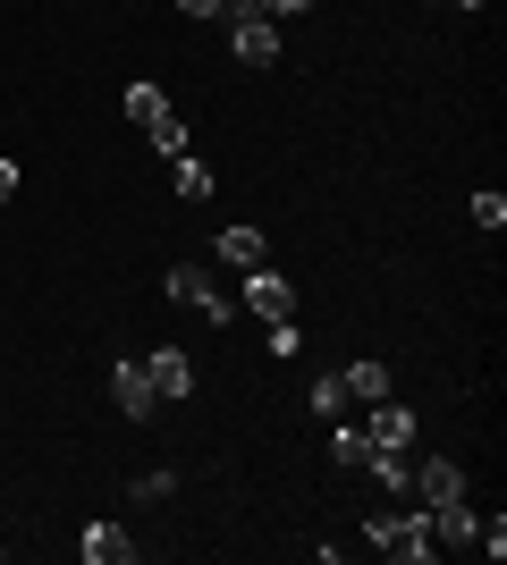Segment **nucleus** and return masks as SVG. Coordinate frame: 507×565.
<instances>
[{
	"mask_svg": "<svg viewBox=\"0 0 507 565\" xmlns=\"http://www.w3.org/2000/svg\"><path fill=\"white\" fill-rule=\"evenodd\" d=\"M381 557H398V565H432V557H440L432 515H423V507H406V515H398V532L381 541Z\"/></svg>",
	"mask_w": 507,
	"mask_h": 565,
	"instance_id": "1",
	"label": "nucleus"
},
{
	"mask_svg": "<svg viewBox=\"0 0 507 565\" xmlns=\"http://www.w3.org/2000/svg\"><path fill=\"white\" fill-rule=\"evenodd\" d=\"M245 312H263V321H288V312H296V287L279 279V270H263V262H254V270H245Z\"/></svg>",
	"mask_w": 507,
	"mask_h": 565,
	"instance_id": "2",
	"label": "nucleus"
},
{
	"mask_svg": "<svg viewBox=\"0 0 507 565\" xmlns=\"http://www.w3.org/2000/svg\"><path fill=\"white\" fill-rule=\"evenodd\" d=\"M406 490H414V507H448V498H465V472L448 465V456H423Z\"/></svg>",
	"mask_w": 507,
	"mask_h": 565,
	"instance_id": "3",
	"label": "nucleus"
},
{
	"mask_svg": "<svg viewBox=\"0 0 507 565\" xmlns=\"http://www.w3.org/2000/svg\"><path fill=\"white\" fill-rule=\"evenodd\" d=\"M169 305H187V312H203V321H229V296H220L203 270H169Z\"/></svg>",
	"mask_w": 507,
	"mask_h": 565,
	"instance_id": "4",
	"label": "nucleus"
},
{
	"mask_svg": "<svg viewBox=\"0 0 507 565\" xmlns=\"http://www.w3.org/2000/svg\"><path fill=\"white\" fill-rule=\"evenodd\" d=\"M110 397H119V414L127 423H152V380H145V363H110Z\"/></svg>",
	"mask_w": 507,
	"mask_h": 565,
	"instance_id": "5",
	"label": "nucleus"
},
{
	"mask_svg": "<svg viewBox=\"0 0 507 565\" xmlns=\"http://www.w3.org/2000/svg\"><path fill=\"white\" fill-rule=\"evenodd\" d=\"M229 43H237L245 68H271V60H279V18H237V25H229Z\"/></svg>",
	"mask_w": 507,
	"mask_h": 565,
	"instance_id": "6",
	"label": "nucleus"
},
{
	"mask_svg": "<svg viewBox=\"0 0 507 565\" xmlns=\"http://www.w3.org/2000/svg\"><path fill=\"white\" fill-rule=\"evenodd\" d=\"M145 380H152V397H187L194 388V363H187V347H152V363H145Z\"/></svg>",
	"mask_w": 507,
	"mask_h": 565,
	"instance_id": "7",
	"label": "nucleus"
},
{
	"mask_svg": "<svg viewBox=\"0 0 507 565\" xmlns=\"http://www.w3.org/2000/svg\"><path fill=\"white\" fill-rule=\"evenodd\" d=\"M347 472H363V481H381V490H406V481H414L406 448H372V439H363V456H356Z\"/></svg>",
	"mask_w": 507,
	"mask_h": 565,
	"instance_id": "8",
	"label": "nucleus"
},
{
	"mask_svg": "<svg viewBox=\"0 0 507 565\" xmlns=\"http://www.w3.org/2000/svg\"><path fill=\"white\" fill-rule=\"evenodd\" d=\"M363 439H372V448H414V405H372V423H363Z\"/></svg>",
	"mask_w": 507,
	"mask_h": 565,
	"instance_id": "9",
	"label": "nucleus"
},
{
	"mask_svg": "<svg viewBox=\"0 0 507 565\" xmlns=\"http://www.w3.org/2000/svg\"><path fill=\"white\" fill-rule=\"evenodd\" d=\"M76 548H85V565H136V541H127L119 523H85Z\"/></svg>",
	"mask_w": 507,
	"mask_h": 565,
	"instance_id": "10",
	"label": "nucleus"
},
{
	"mask_svg": "<svg viewBox=\"0 0 507 565\" xmlns=\"http://www.w3.org/2000/svg\"><path fill=\"white\" fill-rule=\"evenodd\" d=\"M338 380H347V397H363V405H381V397H389V363H372V354H356Z\"/></svg>",
	"mask_w": 507,
	"mask_h": 565,
	"instance_id": "11",
	"label": "nucleus"
},
{
	"mask_svg": "<svg viewBox=\"0 0 507 565\" xmlns=\"http://www.w3.org/2000/svg\"><path fill=\"white\" fill-rule=\"evenodd\" d=\"M271 245H263V228H220V262H237V270H254Z\"/></svg>",
	"mask_w": 507,
	"mask_h": 565,
	"instance_id": "12",
	"label": "nucleus"
},
{
	"mask_svg": "<svg viewBox=\"0 0 507 565\" xmlns=\"http://www.w3.org/2000/svg\"><path fill=\"white\" fill-rule=\"evenodd\" d=\"M127 118H136V127H152V118H169V94H161V85H152V76H136V85H127Z\"/></svg>",
	"mask_w": 507,
	"mask_h": 565,
	"instance_id": "13",
	"label": "nucleus"
},
{
	"mask_svg": "<svg viewBox=\"0 0 507 565\" xmlns=\"http://www.w3.org/2000/svg\"><path fill=\"white\" fill-rule=\"evenodd\" d=\"M169 186L187 194V203H203V194H212V169H203V161L187 152V161H169Z\"/></svg>",
	"mask_w": 507,
	"mask_h": 565,
	"instance_id": "14",
	"label": "nucleus"
},
{
	"mask_svg": "<svg viewBox=\"0 0 507 565\" xmlns=\"http://www.w3.org/2000/svg\"><path fill=\"white\" fill-rule=\"evenodd\" d=\"M347 405H356V397H347V380H338V372H321V380H314V414H321V423H338Z\"/></svg>",
	"mask_w": 507,
	"mask_h": 565,
	"instance_id": "15",
	"label": "nucleus"
},
{
	"mask_svg": "<svg viewBox=\"0 0 507 565\" xmlns=\"http://www.w3.org/2000/svg\"><path fill=\"white\" fill-rule=\"evenodd\" d=\"M145 136H152V152H161V161H187V127H178V110H169V118H152Z\"/></svg>",
	"mask_w": 507,
	"mask_h": 565,
	"instance_id": "16",
	"label": "nucleus"
},
{
	"mask_svg": "<svg viewBox=\"0 0 507 565\" xmlns=\"http://www.w3.org/2000/svg\"><path fill=\"white\" fill-rule=\"evenodd\" d=\"M465 212H474V228H490V236H499V228H507V194H499V186H483L474 203H465Z\"/></svg>",
	"mask_w": 507,
	"mask_h": 565,
	"instance_id": "17",
	"label": "nucleus"
},
{
	"mask_svg": "<svg viewBox=\"0 0 507 565\" xmlns=\"http://www.w3.org/2000/svg\"><path fill=\"white\" fill-rule=\"evenodd\" d=\"M263 354H271V363H288V354H305V330H296V312H288V321H271Z\"/></svg>",
	"mask_w": 507,
	"mask_h": 565,
	"instance_id": "18",
	"label": "nucleus"
},
{
	"mask_svg": "<svg viewBox=\"0 0 507 565\" xmlns=\"http://www.w3.org/2000/svg\"><path fill=\"white\" fill-rule=\"evenodd\" d=\"M169 490H178V472H136V481H127L136 507H152V498H169Z\"/></svg>",
	"mask_w": 507,
	"mask_h": 565,
	"instance_id": "19",
	"label": "nucleus"
},
{
	"mask_svg": "<svg viewBox=\"0 0 507 565\" xmlns=\"http://www.w3.org/2000/svg\"><path fill=\"white\" fill-rule=\"evenodd\" d=\"M220 18L237 25V18H263V0H220Z\"/></svg>",
	"mask_w": 507,
	"mask_h": 565,
	"instance_id": "20",
	"label": "nucleus"
},
{
	"mask_svg": "<svg viewBox=\"0 0 507 565\" xmlns=\"http://www.w3.org/2000/svg\"><path fill=\"white\" fill-rule=\"evenodd\" d=\"M314 0H263V18H305Z\"/></svg>",
	"mask_w": 507,
	"mask_h": 565,
	"instance_id": "21",
	"label": "nucleus"
},
{
	"mask_svg": "<svg viewBox=\"0 0 507 565\" xmlns=\"http://www.w3.org/2000/svg\"><path fill=\"white\" fill-rule=\"evenodd\" d=\"M178 9H187V18H220V0H178Z\"/></svg>",
	"mask_w": 507,
	"mask_h": 565,
	"instance_id": "22",
	"label": "nucleus"
},
{
	"mask_svg": "<svg viewBox=\"0 0 507 565\" xmlns=\"http://www.w3.org/2000/svg\"><path fill=\"white\" fill-rule=\"evenodd\" d=\"M9 194H18V161H0V203H9Z\"/></svg>",
	"mask_w": 507,
	"mask_h": 565,
	"instance_id": "23",
	"label": "nucleus"
},
{
	"mask_svg": "<svg viewBox=\"0 0 507 565\" xmlns=\"http://www.w3.org/2000/svg\"><path fill=\"white\" fill-rule=\"evenodd\" d=\"M448 9H483V0H448Z\"/></svg>",
	"mask_w": 507,
	"mask_h": 565,
	"instance_id": "24",
	"label": "nucleus"
}]
</instances>
